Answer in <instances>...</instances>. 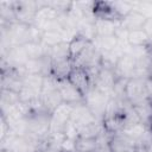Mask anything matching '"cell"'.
Returning a JSON list of instances; mask_svg holds the SVG:
<instances>
[{"label":"cell","instance_id":"cell-1","mask_svg":"<svg viewBox=\"0 0 152 152\" xmlns=\"http://www.w3.org/2000/svg\"><path fill=\"white\" fill-rule=\"evenodd\" d=\"M27 135L39 141H44L50 134L51 114L46 110L31 112L26 118Z\"/></svg>","mask_w":152,"mask_h":152},{"label":"cell","instance_id":"cell-2","mask_svg":"<svg viewBox=\"0 0 152 152\" xmlns=\"http://www.w3.org/2000/svg\"><path fill=\"white\" fill-rule=\"evenodd\" d=\"M43 141L28 135H17L10 132L0 139V150L7 152H38Z\"/></svg>","mask_w":152,"mask_h":152},{"label":"cell","instance_id":"cell-3","mask_svg":"<svg viewBox=\"0 0 152 152\" xmlns=\"http://www.w3.org/2000/svg\"><path fill=\"white\" fill-rule=\"evenodd\" d=\"M109 100H110V95L100 90L95 86H91L83 96V102L99 121L103 120Z\"/></svg>","mask_w":152,"mask_h":152},{"label":"cell","instance_id":"cell-4","mask_svg":"<svg viewBox=\"0 0 152 152\" xmlns=\"http://www.w3.org/2000/svg\"><path fill=\"white\" fill-rule=\"evenodd\" d=\"M44 76L42 75H31L27 74L23 80V89L19 93L20 100L23 102H31L40 97L42 88H43Z\"/></svg>","mask_w":152,"mask_h":152},{"label":"cell","instance_id":"cell-5","mask_svg":"<svg viewBox=\"0 0 152 152\" xmlns=\"http://www.w3.org/2000/svg\"><path fill=\"white\" fill-rule=\"evenodd\" d=\"M125 96H126V100L133 106L150 99L147 88H146V80L135 78V77L129 78L126 84Z\"/></svg>","mask_w":152,"mask_h":152},{"label":"cell","instance_id":"cell-6","mask_svg":"<svg viewBox=\"0 0 152 152\" xmlns=\"http://www.w3.org/2000/svg\"><path fill=\"white\" fill-rule=\"evenodd\" d=\"M40 7V1L34 0H19L14 1V10L17 14V20L19 23L33 25L37 11Z\"/></svg>","mask_w":152,"mask_h":152},{"label":"cell","instance_id":"cell-7","mask_svg":"<svg viewBox=\"0 0 152 152\" xmlns=\"http://www.w3.org/2000/svg\"><path fill=\"white\" fill-rule=\"evenodd\" d=\"M71 112H72V104L68 103H62L58 108H56L51 113V127H50V133H58L63 132L64 127L66 124L70 121L71 118Z\"/></svg>","mask_w":152,"mask_h":152},{"label":"cell","instance_id":"cell-8","mask_svg":"<svg viewBox=\"0 0 152 152\" xmlns=\"http://www.w3.org/2000/svg\"><path fill=\"white\" fill-rule=\"evenodd\" d=\"M57 89L62 96L64 103L68 104H76L83 101V94L68 80H58L57 81Z\"/></svg>","mask_w":152,"mask_h":152},{"label":"cell","instance_id":"cell-9","mask_svg":"<svg viewBox=\"0 0 152 152\" xmlns=\"http://www.w3.org/2000/svg\"><path fill=\"white\" fill-rule=\"evenodd\" d=\"M51 58L46 55L40 58L28 59L26 64L23 66L25 75H42V76H50L51 75Z\"/></svg>","mask_w":152,"mask_h":152},{"label":"cell","instance_id":"cell-10","mask_svg":"<svg viewBox=\"0 0 152 152\" xmlns=\"http://www.w3.org/2000/svg\"><path fill=\"white\" fill-rule=\"evenodd\" d=\"M70 120L77 126L78 129L81 127H84V126L89 125V124L99 121V120H96V118L93 115V113L89 110V108L86 106V103L83 101L72 106V112H71Z\"/></svg>","mask_w":152,"mask_h":152},{"label":"cell","instance_id":"cell-11","mask_svg":"<svg viewBox=\"0 0 152 152\" xmlns=\"http://www.w3.org/2000/svg\"><path fill=\"white\" fill-rule=\"evenodd\" d=\"M137 65V59L133 55H131L127 49L119 58L116 65H115V75L118 78H132L134 69Z\"/></svg>","mask_w":152,"mask_h":152},{"label":"cell","instance_id":"cell-12","mask_svg":"<svg viewBox=\"0 0 152 152\" xmlns=\"http://www.w3.org/2000/svg\"><path fill=\"white\" fill-rule=\"evenodd\" d=\"M109 147L112 152H134L137 150V142L120 131L110 135Z\"/></svg>","mask_w":152,"mask_h":152},{"label":"cell","instance_id":"cell-13","mask_svg":"<svg viewBox=\"0 0 152 152\" xmlns=\"http://www.w3.org/2000/svg\"><path fill=\"white\" fill-rule=\"evenodd\" d=\"M116 80H118V77H116L115 71L113 69L102 66L100 72H99V75L96 76V78L94 80L91 86H95L100 90H102V91H104V93L110 95V91H112Z\"/></svg>","mask_w":152,"mask_h":152},{"label":"cell","instance_id":"cell-14","mask_svg":"<svg viewBox=\"0 0 152 152\" xmlns=\"http://www.w3.org/2000/svg\"><path fill=\"white\" fill-rule=\"evenodd\" d=\"M84 96V94L89 90V88L91 87V81L89 75L87 74V71L82 68H77L75 66L74 70L71 71L69 78H68Z\"/></svg>","mask_w":152,"mask_h":152},{"label":"cell","instance_id":"cell-15","mask_svg":"<svg viewBox=\"0 0 152 152\" xmlns=\"http://www.w3.org/2000/svg\"><path fill=\"white\" fill-rule=\"evenodd\" d=\"M51 62H52V64H51V76L55 77L57 81L69 78L71 71L75 68L74 62L70 58L59 59V61H51Z\"/></svg>","mask_w":152,"mask_h":152},{"label":"cell","instance_id":"cell-16","mask_svg":"<svg viewBox=\"0 0 152 152\" xmlns=\"http://www.w3.org/2000/svg\"><path fill=\"white\" fill-rule=\"evenodd\" d=\"M146 23V18L138 11L133 10L131 11L128 14H126L121 21H120V25L127 30L128 32L129 31H137V30H142L144 25Z\"/></svg>","mask_w":152,"mask_h":152},{"label":"cell","instance_id":"cell-17","mask_svg":"<svg viewBox=\"0 0 152 152\" xmlns=\"http://www.w3.org/2000/svg\"><path fill=\"white\" fill-rule=\"evenodd\" d=\"M93 44L96 46V49L103 53V52H109L115 50L119 45H121V43L118 40V38L115 37V34L112 36H97L95 38V40L93 42ZM125 45V44H124Z\"/></svg>","mask_w":152,"mask_h":152},{"label":"cell","instance_id":"cell-18","mask_svg":"<svg viewBox=\"0 0 152 152\" xmlns=\"http://www.w3.org/2000/svg\"><path fill=\"white\" fill-rule=\"evenodd\" d=\"M140 122L151 126L152 125V100L147 99L140 103H137L133 106Z\"/></svg>","mask_w":152,"mask_h":152},{"label":"cell","instance_id":"cell-19","mask_svg":"<svg viewBox=\"0 0 152 152\" xmlns=\"http://www.w3.org/2000/svg\"><path fill=\"white\" fill-rule=\"evenodd\" d=\"M17 14L14 10V1H1L0 2V24L7 25L17 23Z\"/></svg>","mask_w":152,"mask_h":152},{"label":"cell","instance_id":"cell-20","mask_svg":"<svg viewBox=\"0 0 152 152\" xmlns=\"http://www.w3.org/2000/svg\"><path fill=\"white\" fill-rule=\"evenodd\" d=\"M91 42L88 40L87 38L82 37V36H75L70 42H69V53H70V58L72 59V62L80 56V53L90 44Z\"/></svg>","mask_w":152,"mask_h":152},{"label":"cell","instance_id":"cell-21","mask_svg":"<svg viewBox=\"0 0 152 152\" xmlns=\"http://www.w3.org/2000/svg\"><path fill=\"white\" fill-rule=\"evenodd\" d=\"M48 56L51 58V61H59V59L70 58L69 42H62V43H59L57 45L48 48Z\"/></svg>","mask_w":152,"mask_h":152},{"label":"cell","instance_id":"cell-22","mask_svg":"<svg viewBox=\"0 0 152 152\" xmlns=\"http://www.w3.org/2000/svg\"><path fill=\"white\" fill-rule=\"evenodd\" d=\"M151 43L148 34L144 30L129 31L127 36V45L128 46H145Z\"/></svg>","mask_w":152,"mask_h":152},{"label":"cell","instance_id":"cell-23","mask_svg":"<svg viewBox=\"0 0 152 152\" xmlns=\"http://www.w3.org/2000/svg\"><path fill=\"white\" fill-rule=\"evenodd\" d=\"M119 26H120V21L95 19V28H96L97 36H112L114 34L115 30Z\"/></svg>","mask_w":152,"mask_h":152},{"label":"cell","instance_id":"cell-24","mask_svg":"<svg viewBox=\"0 0 152 152\" xmlns=\"http://www.w3.org/2000/svg\"><path fill=\"white\" fill-rule=\"evenodd\" d=\"M103 131H104V127H103L102 121H95V122L89 124L84 127H81L78 129V137L96 139Z\"/></svg>","mask_w":152,"mask_h":152},{"label":"cell","instance_id":"cell-25","mask_svg":"<svg viewBox=\"0 0 152 152\" xmlns=\"http://www.w3.org/2000/svg\"><path fill=\"white\" fill-rule=\"evenodd\" d=\"M62 42H66L63 34V31H45L43 33L42 43L46 48H51L53 45H57Z\"/></svg>","mask_w":152,"mask_h":152},{"label":"cell","instance_id":"cell-26","mask_svg":"<svg viewBox=\"0 0 152 152\" xmlns=\"http://www.w3.org/2000/svg\"><path fill=\"white\" fill-rule=\"evenodd\" d=\"M74 146L76 152H95L97 144H96V139L78 137L74 141Z\"/></svg>","mask_w":152,"mask_h":152},{"label":"cell","instance_id":"cell-27","mask_svg":"<svg viewBox=\"0 0 152 152\" xmlns=\"http://www.w3.org/2000/svg\"><path fill=\"white\" fill-rule=\"evenodd\" d=\"M147 125L142 124V122H138V124H134V125H131V126H127L122 129V132L128 135L131 139H133L135 142L139 141V139L142 137V134L145 133V131L147 129Z\"/></svg>","mask_w":152,"mask_h":152},{"label":"cell","instance_id":"cell-28","mask_svg":"<svg viewBox=\"0 0 152 152\" xmlns=\"http://www.w3.org/2000/svg\"><path fill=\"white\" fill-rule=\"evenodd\" d=\"M20 95L19 93L8 90V89H1L0 90V107L2 106H13L20 102Z\"/></svg>","mask_w":152,"mask_h":152},{"label":"cell","instance_id":"cell-29","mask_svg":"<svg viewBox=\"0 0 152 152\" xmlns=\"http://www.w3.org/2000/svg\"><path fill=\"white\" fill-rule=\"evenodd\" d=\"M129 78H118L110 91V97H114L118 100H126L125 90H126V84Z\"/></svg>","mask_w":152,"mask_h":152},{"label":"cell","instance_id":"cell-30","mask_svg":"<svg viewBox=\"0 0 152 152\" xmlns=\"http://www.w3.org/2000/svg\"><path fill=\"white\" fill-rule=\"evenodd\" d=\"M45 5L53 8L59 14L70 12L72 7V1H45Z\"/></svg>","mask_w":152,"mask_h":152},{"label":"cell","instance_id":"cell-31","mask_svg":"<svg viewBox=\"0 0 152 152\" xmlns=\"http://www.w3.org/2000/svg\"><path fill=\"white\" fill-rule=\"evenodd\" d=\"M142 30L148 34V37H150V38L152 37V18L146 19V23H145V25H144Z\"/></svg>","mask_w":152,"mask_h":152},{"label":"cell","instance_id":"cell-32","mask_svg":"<svg viewBox=\"0 0 152 152\" xmlns=\"http://www.w3.org/2000/svg\"><path fill=\"white\" fill-rule=\"evenodd\" d=\"M146 88H147V93H148V97L152 100V77L146 80Z\"/></svg>","mask_w":152,"mask_h":152},{"label":"cell","instance_id":"cell-33","mask_svg":"<svg viewBox=\"0 0 152 152\" xmlns=\"http://www.w3.org/2000/svg\"><path fill=\"white\" fill-rule=\"evenodd\" d=\"M134 152H146V148L145 147H137V150Z\"/></svg>","mask_w":152,"mask_h":152},{"label":"cell","instance_id":"cell-34","mask_svg":"<svg viewBox=\"0 0 152 152\" xmlns=\"http://www.w3.org/2000/svg\"><path fill=\"white\" fill-rule=\"evenodd\" d=\"M146 152H152V141L148 144V146L146 147Z\"/></svg>","mask_w":152,"mask_h":152},{"label":"cell","instance_id":"cell-35","mask_svg":"<svg viewBox=\"0 0 152 152\" xmlns=\"http://www.w3.org/2000/svg\"><path fill=\"white\" fill-rule=\"evenodd\" d=\"M150 49H151V51H152V40H151V43H150Z\"/></svg>","mask_w":152,"mask_h":152},{"label":"cell","instance_id":"cell-36","mask_svg":"<svg viewBox=\"0 0 152 152\" xmlns=\"http://www.w3.org/2000/svg\"><path fill=\"white\" fill-rule=\"evenodd\" d=\"M0 152H7V151H2V150H0Z\"/></svg>","mask_w":152,"mask_h":152},{"label":"cell","instance_id":"cell-37","mask_svg":"<svg viewBox=\"0 0 152 152\" xmlns=\"http://www.w3.org/2000/svg\"><path fill=\"white\" fill-rule=\"evenodd\" d=\"M150 39H151V40H152V37H151V38H150Z\"/></svg>","mask_w":152,"mask_h":152},{"label":"cell","instance_id":"cell-38","mask_svg":"<svg viewBox=\"0 0 152 152\" xmlns=\"http://www.w3.org/2000/svg\"><path fill=\"white\" fill-rule=\"evenodd\" d=\"M151 126H152V125H151Z\"/></svg>","mask_w":152,"mask_h":152}]
</instances>
